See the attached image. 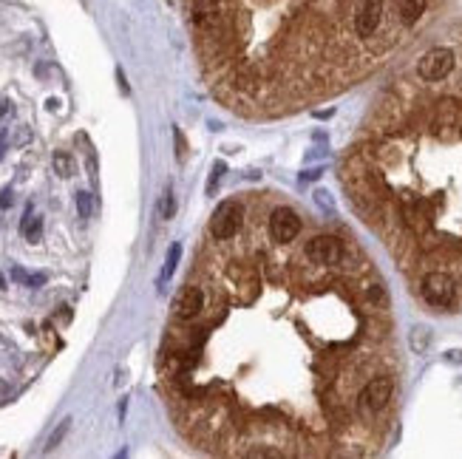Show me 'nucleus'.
Instances as JSON below:
<instances>
[{
	"mask_svg": "<svg viewBox=\"0 0 462 459\" xmlns=\"http://www.w3.org/2000/svg\"><path fill=\"white\" fill-rule=\"evenodd\" d=\"M242 218H244V207L236 198H227L215 207L213 218H210V236L213 242H230L239 236L242 230Z\"/></svg>",
	"mask_w": 462,
	"mask_h": 459,
	"instance_id": "obj_1",
	"label": "nucleus"
},
{
	"mask_svg": "<svg viewBox=\"0 0 462 459\" xmlns=\"http://www.w3.org/2000/svg\"><path fill=\"white\" fill-rule=\"evenodd\" d=\"M394 397V377L391 374H374L363 383L357 391V408L363 414H380Z\"/></svg>",
	"mask_w": 462,
	"mask_h": 459,
	"instance_id": "obj_2",
	"label": "nucleus"
},
{
	"mask_svg": "<svg viewBox=\"0 0 462 459\" xmlns=\"http://www.w3.org/2000/svg\"><path fill=\"white\" fill-rule=\"evenodd\" d=\"M456 66V54L454 49L448 46H437V49H428L420 60H417V77L422 83H439L445 80Z\"/></svg>",
	"mask_w": 462,
	"mask_h": 459,
	"instance_id": "obj_3",
	"label": "nucleus"
},
{
	"mask_svg": "<svg viewBox=\"0 0 462 459\" xmlns=\"http://www.w3.org/2000/svg\"><path fill=\"white\" fill-rule=\"evenodd\" d=\"M204 304H207V290H204L201 284L187 281V284L176 292V298H173V318H176V323H190V321H196V318L204 312Z\"/></svg>",
	"mask_w": 462,
	"mask_h": 459,
	"instance_id": "obj_4",
	"label": "nucleus"
},
{
	"mask_svg": "<svg viewBox=\"0 0 462 459\" xmlns=\"http://www.w3.org/2000/svg\"><path fill=\"white\" fill-rule=\"evenodd\" d=\"M420 292H422L425 304L439 306V309H448V306H454V301H456V284H454V278L445 275V273H428V275L422 278V284H420Z\"/></svg>",
	"mask_w": 462,
	"mask_h": 459,
	"instance_id": "obj_5",
	"label": "nucleus"
},
{
	"mask_svg": "<svg viewBox=\"0 0 462 459\" xmlns=\"http://www.w3.org/2000/svg\"><path fill=\"white\" fill-rule=\"evenodd\" d=\"M267 233L276 244H292L301 236V218L290 207H276L267 221Z\"/></svg>",
	"mask_w": 462,
	"mask_h": 459,
	"instance_id": "obj_6",
	"label": "nucleus"
},
{
	"mask_svg": "<svg viewBox=\"0 0 462 459\" xmlns=\"http://www.w3.org/2000/svg\"><path fill=\"white\" fill-rule=\"evenodd\" d=\"M383 15H386V0H360L357 9H355V35L360 40H369L377 35L380 23H383Z\"/></svg>",
	"mask_w": 462,
	"mask_h": 459,
	"instance_id": "obj_7",
	"label": "nucleus"
},
{
	"mask_svg": "<svg viewBox=\"0 0 462 459\" xmlns=\"http://www.w3.org/2000/svg\"><path fill=\"white\" fill-rule=\"evenodd\" d=\"M343 256H346L343 242L335 239V236H315L307 244V258L315 267H335V264L343 261Z\"/></svg>",
	"mask_w": 462,
	"mask_h": 459,
	"instance_id": "obj_8",
	"label": "nucleus"
},
{
	"mask_svg": "<svg viewBox=\"0 0 462 459\" xmlns=\"http://www.w3.org/2000/svg\"><path fill=\"white\" fill-rule=\"evenodd\" d=\"M428 0H397V15L403 26H414L422 15H425Z\"/></svg>",
	"mask_w": 462,
	"mask_h": 459,
	"instance_id": "obj_9",
	"label": "nucleus"
},
{
	"mask_svg": "<svg viewBox=\"0 0 462 459\" xmlns=\"http://www.w3.org/2000/svg\"><path fill=\"white\" fill-rule=\"evenodd\" d=\"M20 233L32 242V244H37L40 242V236H43V218L40 215H35V210H32V204L26 207V215H23V221H20Z\"/></svg>",
	"mask_w": 462,
	"mask_h": 459,
	"instance_id": "obj_10",
	"label": "nucleus"
},
{
	"mask_svg": "<svg viewBox=\"0 0 462 459\" xmlns=\"http://www.w3.org/2000/svg\"><path fill=\"white\" fill-rule=\"evenodd\" d=\"M431 329L428 326H414L411 329V335H408V346H411V352L414 354H425L428 349H431Z\"/></svg>",
	"mask_w": 462,
	"mask_h": 459,
	"instance_id": "obj_11",
	"label": "nucleus"
},
{
	"mask_svg": "<svg viewBox=\"0 0 462 459\" xmlns=\"http://www.w3.org/2000/svg\"><path fill=\"white\" fill-rule=\"evenodd\" d=\"M182 258V244H173L167 250V258H165V267H162V275H159V290H165V284L170 281V275L176 273V264Z\"/></svg>",
	"mask_w": 462,
	"mask_h": 459,
	"instance_id": "obj_12",
	"label": "nucleus"
},
{
	"mask_svg": "<svg viewBox=\"0 0 462 459\" xmlns=\"http://www.w3.org/2000/svg\"><path fill=\"white\" fill-rule=\"evenodd\" d=\"M52 165H54V173L63 176V179H69V176L77 173V162H74L71 153H66V150H57L54 159H52Z\"/></svg>",
	"mask_w": 462,
	"mask_h": 459,
	"instance_id": "obj_13",
	"label": "nucleus"
},
{
	"mask_svg": "<svg viewBox=\"0 0 462 459\" xmlns=\"http://www.w3.org/2000/svg\"><path fill=\"white\" fill-rule=\"evenodd\" d=\"M173 213H176V198H173V190L167 187V190L162 193L159 204H156V215H159L162 221H167V218H173Z\"/></svg>",
	"mask_w": 462,
	"mask_h": 459,
	"instance_id": "obj_14",
	"label": "nucleus"
},
{
	"mask_svg": "<svg viewBox=\"0 0 462 459\" xmlns=\"http://www.w3.org/2000/svg\"><path fill=\"white\" fill-rule=\"evenodd\" d=\"M224 173H227V162L215 159V165H213V170H210V179H207V196H215V190H218V184H221V179H224Z\"/></svg>",
	"mask_w": 462,
	"mask_h": 459,
	"instance_id": "obj_15",
	"label": "nucleus"
},
{
	"mask_svg": "<svg viewBox=\"0 0 462 459\" xmlns=\"http://www.w3.org/2000/svg\"><path fill=\"white\" fill-rule=\"evenodd\" d=\"M77 213H80V218H91V213H94V196L91 193H85V190L77 193Z\"/></svg>",
	"mask_w": 462,
	"mask_h": 459,
	"instance_id": "obj_16",
	"label": "nucleus"
},
{
	"mask_svg": "<svg viewBox=\"0 0 462 459\" xmlns=\"http://www.w3.org/2000/svg\"><path fill=\"white\" fill-rule=\"evenodd\" d=\"M69 425H71V419H63V422H60V428H57V431H54V434L49 436V445H46V451H54V448H57V445L63 442V436H66Z\"/></svg>",
	"mask_w": 462,
	"mask_h": 459,
	"instance_id": "obj_17",
	"label": "nucleus"
},
{
	"mask_svg": "<svg viewBox=\"0 0 462 459\" xmlns=\"http://www.w3.org/2000/svg\"><path fill=\"white\" fill-rule=\"evenodd\" d=\"M12 204H15V190L12 187H4V193H0V207L9 210Z\"/></svg>",
	"mask_w": 462,
	"mask_h": 459,
	"instance_id": "obj_18",
	"label": "nucleus"
},
{
	"mask_svg": "<svg viewBox=\"0 0 462 459\" xmlns=\"http://www.w3.org/2000/svg\"><path fill=\"white\" fill-rule=\"evenodd\" d=\"M12 278H15L18 284H26V287H29V278H32V275H29L23 267H12Z\"/></svg>",
	"mask_w": 462,
	"mask_h": 459,
	"instance_id": "obj_19",
	"label": "nucleus"
},
{
	"mask_svg": "<svg viewBox=\"0 0 462 459\" xmlns=\"http://www.w3.org/2000/svg\"><path fill=\"white\" fill-rule=\"evenodd\" d=\"M173 136H176V148H179V159H184V153H187V145H184V136H182V131H173Z\"/></svg>",
	"mask_w": 462,
	"mask_h": 459,
	"instance_id": "obj_20",
	"label": "nucleus"
},
{
	"mask_svg": "<svg viewBox=\"0 0 462 459\" xmlns=\"http://www.w3.org/2000/svg\"><path fill=\"white\" fill-rule=\"evenodd\" d=\"M315 201H318L321 207H326V210H332V201H329V193H324V190H318V193H315Z\"/></svg>",
	"mask_w": 462,
	"mask_h": 459,
	"instance_id": "obj_21",
	"label": "nucleus"
},
{
	"mask_svg": "<svg viewBox=\"0 0 462 459\" xmlns=\"http://www.w3.org/2000/svg\"><path fill=\"white\" fill-rule=\"evenodd\" d=\"M445 360H448V363H462V349H451V352H445Z\"/></svg>",
	"mask_w": 462,
	"mask_h": 459,
	"instance_id": "obj_22",
	"label": "nucleus"
},
{
	"mask_svg": "<svg viewBox=\"0 0 462 459\" xmlns=\"http://www.w3.org/2000/svg\"><path fill=\"white\" fill-rule=\"evenodd\" d=\"M6 400H9V383L0 377V403H6Z\"/></svg>",
	"mask_w": 462,
	"mask_h": 459,
	"instance_id": "obj_23",
	"label": "nucleus"
},
{
	"mask_svg": "<svg viewBox=\"0 0 462 459\" xmlns=\"http://www.w3.org/2000/svg\"><path fill=\"white\" fill-rule=\"evenodd\" d=\"M6 114H12V102H0V117H6Z\"/></svg>",
	"mask_w": 462,
	"mask_h": 459,
	"instance_id": "obj_24",
	"label": "nucleus"
},
{
	"mask_svg": "<svg viewBox=\"0 0 462 459\" xmlns=\"http://www.w3.org/2000/svg\"><path fill=\"white\" fill-rule=\"evenodd\" d=\"M117 80H119V88L128 91V83H125V74H122V71H117Z\"/></svg>",
	"mask_w": 462,
	"mask_h": 459,
	"instance_id": "obj_25",
	"label": "nucleus"
},
{
	"mask_svg": "<svg viewBox=\"0 0 462 459\" xmlns=\"http://www.w3.org/2000/svg\"><path fill=\"white\" fill-rule=\"evenodd\" d=\"M318 176H321V170H307V173H304V176H301V179H312V181H315V179H318Z\"/></svg>",
	"mask_w": 462,
	"mask_h": 459,
	"instance_id": "obj_26",
	"label": "nucleus"
},
{
	"mask_svg": "<svg viewBox=\"0 0 462 459\" xmlns=\"http://www.w3.org/2000/svg\"><path fill=\"white\" fill-rule=\"evenodd\" d=\"M0 290H6V278H4V273H0Z\"/></svg>",
	"mask_w": 462,
	"mask_h": 459,
	"instance_id": "obj_27",
	"label": "nucleus"
},
{
	"mask_svg": "<svg viewBox=\"0 0 462 459\" xmlns=\"http://www.w3.org/2000/svg\"><path fill=\"white\" fill-rule=\"evenodd\" d=\"M4 150H6V145H4V139H0V159H4Z\"/></svg>",
	"mask_w": 462,
	"mask_h": 459,
	"instance_id": "obj_28",
	"label": "nucleus"
},
{
	"mask_svg": "<svg viewBox=\"0 0 462 459\" xmlns=\"http://www.w3.org/2000/svg\"><path fill=\"white\" fill-rule=\"evenodd\" d=\"M167 4H173V0H167Z\"/></svg>",
	"mask_w": 462,
	"mask_h": 459,
	"instance_id": "obj_29",
	"label": "nucleus"
}]
</instances>
